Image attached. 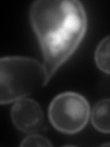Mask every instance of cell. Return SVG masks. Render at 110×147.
Returning <instances> with one entry per match:
<instances>
[{"mask_svg": "<svg viewBox=\"0 0 110 147\" xmlns=\"http://www.w3.org/2000/svg\"><path fill=\"white\" fill-rule=\"evenodd\" d=\"M90 112L87 99L75 92L57 95L49 106V119L52 125L65 134L81 131L88 122Z\"/></svg>", "mask_w": 110, "mask_h": 147, "instance_id": "3957f363", "label": "cell"}, {"mask_svg": "<svg viewBox=\"0 0 110 147\" xmlns=\"http://www.w3.org/2000/svg\"><path fill=\"white\" fill-rule=\"evenodd\" d=\"M91 122L96 131L110 133V98L101 99L91 111Z\"/></svg>", "mask_w": 110, "mask_h": 147, "instance_id": "5b68a950", "label": "cell"}, {"mask_svg": "<svg viewBox=\"0 0 110 147\" xmlns=\"http://www.w3.org/2000/svg\"><path fill=\"white\" fill-rule=\"evenodd\" d=\"M49 83L43 63L29 57L7 56L0 59V103L9 104Z\"/></svg>", "mask_w": 110, "mask_h": 147, "instance_id": "7a4b0ae2", "label": "cell"}, {"mask_svg": "<svg viewBox=\"0 0 110 147\" xmlns=\"http://www.w3.org/2000/svg\"><path fill=\"white\" fill-rule=\"evenodd\" d=\"M95 62L99 70L110 75V35L98 43L95 52Z\"/></svg>", "mask_w": 110, "mask_h": 147, "instance_id": "8992f818", "label": "cell"}, {"mask_svg": "<svg viewBox=\"0 0 110 147\" xmlns=\"http://www.w3.org/2000/svg\"><path fill=\"white\" fill-rule=\"evenodd\" d=\"M20 146H52V144L44 136L37 134V133H31L21 142Z\"/></svg>", "mask_w": 110, "mask_h": 147, "instance_id": "52a82bcc", "label": "cell"}, {"mask_svg": "<svg viewBox=\"0 0 110 147\" xmlns=\"http://www.w3.org/2000/svg\"><path fill=\"white\" fill-rule=\"evenodd\" d=\"M30 20L50 81L84 39L88 25L85 8L77 0H38L30 7Z\"/></svg>", "mask_w": 110, "mask_h": 147, "instance_id": "6da1fadb", "label": "cell"}, {"mask_svg": "<svg viewBox=\"0 0 110 147\" xmlns=\"http://www.w3.org/2000/svg\"><path fill=\"white\" fill-rule=\"evenodd\" d=\"M103 146H110V142H107V144H102Z\"/></svg>", "mask_w": 110, "mask_h": 147, "instance_id": "ba28073f", "label": "cell"}, {"mask_svg": "<svg viewBox=\"0 0 110 147\" xmlns=\"http://www.w3.org/2000/svg\"><path fill=\"white\" fill-rule=\"evenodd\" d=\"M11 119L18 130L31 134L44 128V114L40 105L36 100L24 98L17 100L12 106Z\"/></svg>", "mask_w": 110, "mask_h": 147, "instance_id": "277c9868", "label": "cell"}]
</instances>
